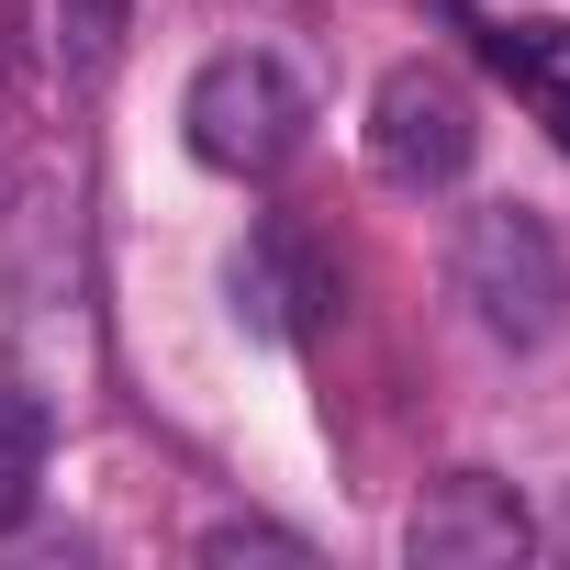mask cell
Instances as JSON below:
<instances>
[{
    "label": "cell",
    "mask_w": 570,
    "mask_h": 570,
    "mask_svg": "<svg viewBox=\"0 0 570 570\" xmlns=\"http://www.w3.org/2000/svg\"><path fill=\"white\" fill-rule=\"evenodd\" d=\"M303 124H314L303 79L279 68V57H257V46L202 57L190 90H179V135H190V157L224 168V179H268V168H292V157H303Z\"/></svg>",
    "instance_id": "1"
},
{
    "label": "cell",
    "mask_w": 570,
    "mask_h": 570,
    "mask_svg": "<svg viewBox=\"0 0 570 570\" xmlns=\"http://www.w3.org/2000/svg\"><path fill=\"white\" fill-rule=\"evenodd\" d=\"M459 303H470L481 336L548 347V325H559V303H570V257H559V235H548L525 202H481V213L459 224Z\"/></svg>",
    "instance_id": "2"
},
{
    "label": "cell",
    "mask_w": 570,
    "mask_h": 570,
    "mask_svg": "<svg viewBox=\"0 0 570 570\" xmlns=\"http://www.w3.org/2000/svg\"><path fill=\"white\" fill-rule=\"evenodd\" d=\"M470 157H481V101H470V79L436 68V57H403V68L370 90V168H381L392 190H448Z\"/></svg>",
    "instance_id": "3"
},
{
    "label": "cell",
    "mask_w": 570,
    "mask_h": 570,
    "mask_svg": "<svg viewBox=\"0 0 570 570\" xmlns=\"http://www.w3.org/2000/svg\"><path fill=\"white\" fill-rule=\"evenodd\" d=\"M525 548H537V525H525L514 481H481V470L436 481V492L414 503V525H403V559H414V570H503V559H525Z\"/></svg>",
    "instance_id": "4"
},
{
    "label": "cell",
    "mask_w": 570,
    "mask_h": 570,
    "mask_svg": "<svg viewBox=\"0 0 570 570\" xmlns=\"http://www.w3.org/2000/svg\"><path fill=\"white\" fill-rule=\"evenodd\" d=\"M481 46H492V68L525 90V112L570 146V23H559V12H514V23H492Z\"/></svg>",
    "instance_id": "5"
},
{
    "label": "cell",
    "mask_w": 570,
    "mask_h": 570,
    "mask_svg": "<svg viewBox=\"0 0 570 570\" xmlns=\"http://www.w3.org/2000/svg\"><path fill=\"white\" fill-rule=\"evenodd\" d=\"M35 481H46V392L0 370V537L35 514Z\"/></svg>",
    "instance_id": "6"
},
{
    "label": "cell",
    "mask_w": 570,
    "mask_h": 570,
    "mask_svg": "<svg viewBox=\"0 0 570 570\" xmlns=\"http://www.w3.org/2000/svg\"><path fill=\"white\" fill-rule=\"evenodd\" d=\"M224 292H235V325H257V336H292V325H303V303H314L279 235H257V246L235 257V279H224Z\"/></svg>",
    "instance_id": "7"
},
{
    "label": "cell",
    "mask_w": 570,
    "mask_h": 570,
    "mask_svg": "<svg viewBox=\"0 0 570 570\" xmlns=\"http://www.w3.org/2000/svg\"><path fill=\"white\" fill-rule=\"evenodd\" d=\"M46 12H57V68L101 90V79L124 68V35H135V0H46Z\"/></svg>",
    "instance_id": "8"
},
{
    "label": "cell",
    "mask_w": 570,
    "mask_h": 570,
    "mask_svg": "<svg viewBox=\"0 0 570 570\" xmlns=\"http://www.w3.org/2000/svg\"><path fill=\"white\" fill-rule=\"evenodd\" d=\"M202 559H213V570H235V559H279V570H314V537L268 525V514H224V525H202Z\"/></svg>",
    "instance_id": "9"
}]
</instances>
